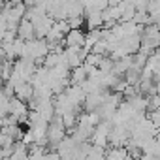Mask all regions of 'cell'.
<instances>
[{
    "mask_svg": "<svg viewBox=\"0 0 160 160\" xmlns=\"http://www.w3.org/2000/svg\"><path fill=\"white\" fill-rule=\"evenodd\" d=\"M66 96L70 98V102H72L75 108L83 106V104H85V100H87V92L83 91V87H81V85H70V87L66 89Z\"/></svg>",
    "mask_w": 160,
    "mask_h": 160,
    "instance_id": "8",
    "label": "cell"
},
{
    "mask_svg": "<svg viewBox=\"0 0 160 160\" xmlns=\"http://www.w3.org/2000/svg\"><path fill=\"white\" fill-rule=\"evenodd\" d=\"M85 25L89 30H96V28H104L106 27V19H104V12L98 10H85Z\"/></svg>",
    "mask_w": 160,
    "mask_h": 160,
    "instance_id": "5",
    "label": "cell"
},
{
    "mask_svg": "<svg viewBox=\"0 0 160 160\" xmlns=\"http://www.w3.org/2000/svg\"><path fill=\"white\" fill-rule=\"evenodd\" d=\"M17 36L25 42H30V40H36V28H34V23L30 19H23L19 23V28H17Z\"/></svg>",
    "mask_w": 160,
    "mask_h": 160,
    "instance_id": "9",
    "label": "cell"
},
{
    "mask_svg": "<svg viewBox=\"0 0 160 160\" xmlns=\"http://www.w3.org/2000/svg\"><path fill=\"white\" fill-rule=\"evenodd\" d=\"M32 23H34V28H36V38L45 40V38H47V34L51 32L53 25H55V19H53L51 15H43V17H40V19H36V21H32Z\"/></svg>",
    "mask_w": 160,
    "mask_h": 160,
    "instance_id": "6",
    "label": "cell"
},
{
    "mask_svg": "<svg viewBox=\"0 0 160 160\" xmlns=\"http://www.w3.org/2000/svg\"><path fill=\"white\" fill-rule=\"evenodd\" d=\"M102 58H104V57H100V55H94V53H89V57H87V60H85V64H89V66H100V62H102Z\"/></svg>",
    "mask_w": 160,
    "mask_h": 160,
    "instance_id": "17",
    "label": "cell"
},
{
    "mask_svg": "<svg viewBox=\"0 0 160 160\" xmlns=\"http://www.w3.org/2000/svg\"><path fill=\"white\" fill-rule=\"evenodd\" d=\"M154 55H156V57H158V58H160V47H158V49H156V51H154Z\"/></svg>",
    "mask_w": 160,
    "mask_h": 160,
    "instance_id": "19",
    "label": "cell"
},
{
    "mask_svg": "<svg viewBox=\"0 0 160 160\" xmlns=\"http://www.w3.org/2000/svg\"><path fill=\"white\" fill-rule=\"evenodd\" d=\"M23 4H25L27 8H34V6H36V0H23Z\"/></svg>",
    "mask_w": 160,
    "mask_h": 160,
    "instance_id": "18",
    "label": "cell"
},
{
    "mask_svg": "<svg viewBox=\"0 0 160 160\" xmlns=\"http://www.w3.org/2000/svg\"><path fill=\"white\" fill-rule=\"evenodd\" d=\"M87 160H106V149L98 147V145H92V151L87 156Z\"/></svg>",
    "mask_w": 160,
    "mask_h": 160,
    "instance_id": "14",
    "label": "cell"
},
{
    "mask_svg": "<svg viewBox=\"0 0 160 160\" xmlns=\"http://www.w3.org/2000/svg\"><path fill=\"white\" fill-rule=\"evenodd\" d=\"M113 121H102L96 128H94V134L91 138V143L92 145H98V147H108L109 145V134L113 130Z\"/></svg>",
    "mask_w": 160,
    "mask_h": 160,
    "instance_id": "2",
    "label": "cell"
},
{
    "mask_svg": "<svg viewBox=\"0 0 160 160\" xmlns=\"http://www.w3.org/2000/svg\"><path fill=\"white\" fill-rule=\"evenodd\" d=\"M13 70L25 79V81H32V77L38 70V62L36 60H30V58H17L13 62Z\"/></svg>",
    "mask_w": 160,
    "mask_h": 160,
    "instance_id": "4",
    "label": "cell"
},
{
    "mask_svg": "<svg viewBox=\"0 0 160 160\" xmlns=\"http://www.w3.org/2000/svg\"><path fill=\"white\" fill-rule=\"evenodd\" d=\"M132 139V132L128 124H115L109 134V145L111 147H124Z\"/></svg>",
    "mask_w": 160,
    "mask_h": 160,
    "instance_id": "3",
    "label": "cell"
},
{
    "mask_svg": "<svg viewBox=\"0 0 160 160\" xmlns=\"http://www.w3.org/2000/svg\"><path fill=\"white\" fill-rule=\"evenodd\" d=\"M68 23H70V28H81L87 21H85V15H79V17H70Z\"/></svg>",
    "mask_w": 160,
    "mask_h": 160,
    "instance_id": "16",
    "label": "cell"
},
{
    "mask_svg": "<svg viewBox=\"0 0 160 160\" xmlns=\"http://www.w3.org/2000/svg\"><path fill=\"white\" fill-rule=\"evenodd\" d=\"M100 40H104V28H96V30H89L87 32V40H85V45H83V49H87L89 53L92 51V47L100 42Z\"/></svg>",
    "mask_w": 160,
    "mask_h": 160,
    "instance_id": "12",
    "label": "cell"
},
{
    "mask_svg": "<svg viewBox=\"0 0 160 160\" xmlns=\"http://www.w3.org/2000/svg\"><path fill=\"white\" fill-rule=\"evenodd\" d=\"M85 40H87V34L81 28H72L64 38V45L66 47H83Z\"/></svg>",
    "mask_w": 160,
    "mask_h": 160,
    "instance_id": "7",
    "label": "cell"
},
{
    "mask_svg": "<svg viewBox=\"0 0 160 160\" xmlns=\"http://www.w3.org/2000/svg\"><path fill=\"white\" fill-rule=\"evenodd\" d=\"M34 94H36V89H34V85H32L30 81L21 83V85L15 89V96H17L19 100H23V102H27V104L34 98Z\"/></svg>",
    "mask_w": 160,
    "mask_h": 160,
    "instance_id": "10",
    "label": "cell"
},
{
    "mask_svg": "<svg viewBox=\"0 0 160 160\" xmlns=\"http://www.w3.org/2000/svg\"><path fill=\"white\" fill-rule=\"evenodd\" d=\"M106 160H134L126 147H108Z\"/></svg>",
    "mask_w": 160,
    "mask_h": 160,
    "instance_id": "11",
    "label": "cell"
},
{
    "mask_svg": "<svg viewBox=\"0 0 160 160\" xmlns=\"http://www.w3.org/2000/svg\"><path fill=\"white\" fill-rule=\"evenodd\" d=\"M89 79V73H87V68H85V64L83 66H79V68H73L72 70V75H70V81H72V85H81V83H85Z\"/></svg>",
    "mask_w": 160,
    "mask_h": 160,
    "instance_id": "13",
    "label": "cell"
},
{
    "mask_svg": "<svg viewBox=\"0 0 160 160\" xmlns=\"http://www.w3.org/2000/svg\"><path fill=\"white\" fill-rule=\"evenodd\" d=\"M15 139L12 138V136H8V134H0V147L2 149H10V147H15Z\"/></svg>",
    "mask_w": 160,
    "mask_h": 160,
    "instance_id": "15",
    "label": "cell"
},
{
    "mask_svg": "<svg viewBox=\"0 0 160 160\" xmlns=\"http://www.w3.org/2000/svg\"><path fill=\"white\" fill-rule=\"evenodd\" d=\"M49 53H51V45H49V42H47V40H40V38H36V40L27 42V45H25V53H23L21 58L36 60L38 66H42V64H43V58H45Z\"/></svg>",
    "mask_w": 160,
    "mask_h": 160,
    "instance_id": "1",
    "label": "cell"
}]
</instances>
